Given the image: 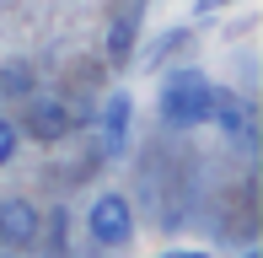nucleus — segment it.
<instances>
[{
    "mask_svg": "<svg viewBox=\"0 0 263 258\" xmlns=\"http://www.w3.org/2000/svg\"><path fill=\"white\" fill-rule=\"evenodd\" d=\"M220 6H231V0H199L194 11H204V16H210V11H220Z\"/></svg>",
    "mask_w": 263,
    "mask_h": 258,
    "instance_id": "10",
    "label": "nucleus"
},
{
    "mask_svg": "<svg viewBox=\"0 0 263 258\" xmlns=\"http://www.w3.org/2000/svg\"><path fill=\"white\" fill-rule=\"evenodd\" d=\"M210 119L220 124V135L231 140V145L253 151V140H258V124H253V108H247V102H236V97H220V91H215V108H210Z\"/></svg>",
    "mask_w": 263,
    "mask_h": 258,
    "instance_id": "5",
    "label": "nucleus"
},
{
    "mask_svg": "<svg viewBox=\"0 0 263 258\" xmlns=\"http://www.w3.org/2000/svg\"><path fill=\"white\" fill-rule=\"evenodd\" d=\"M27 86H32L27 65H0V91L6 97H27Z\"/></svg>",
    "mask_w": 263,
    "mask_h": 258,
    "instance_id": "7",
    "label": "nucleus"
},
{
    "mask_svg": "<svg viewBox=\"0 0 263 258\" xmlns=\"http://www.w3.org/2000/svg\"><path fill=\"white\" fill-rule=\"evenodd\" d=\"M38 226H43V215L32 199H0V242L6 248H27L38 237Z\"/></svg>",
    "mask_w": 263,
    "mask_h": 258,
    "instance_id": "4",
    "label": "nucleus"
},
{
    "mask_svg": "<svg viewBox=\"0 0 263 258\" xmlns=\"http://www.w3.org/2000/svg\"><path fill=\"white\" fill-rule=\"evenodd\" d=\"M70 124H76V113H70L59 97H32L27 102V119H22V129H27L32 140H43V145H49V140H65Z\"/></svg>",
    "mask_w": 263,
    "mask_h": 258,
    "instance_id": "3",
    "label": "nucleus"
},
{
    "mask_svg": "<svg viewBox=\"0 0 263 258\" xmlns=\"http://www.w3.org/2000/svg\"><path fill=\"white\" fill-rule=\"evenodd\" d=\"M210 108H215V86H210L204 70H177V76L166 81V91H161V119L166 124L194 129V124L210 119Z\"/></svg>",
    "mask_w": 263,
    "mask_h": 258,
    "instance_id": "1",
    "label": "nucleus"
},
{
    "mask_svg": "<svg viewBox=\"0 0 263 258\" xmlns=\"http://www.w3.org/2000/svg\"><path fill=\"white\" fill-rule=\"evenodd\" d=\"M16 140H22V135H16V124H6V119H0V167L16 156Z\"/></svg>",
    "mask_w": 263,
    "mask_h": 258,
    "instance_id": "9",
    "label": "nucleus"
},
{
    "mask_svg": "<svg viewBox=\"0 0 263 258\" xmlns=\"http://www.w3.org/2000/svg\"><path fill=\"white\" fill-rule=\"evenodd\" d=\"M107 145H124V135H129V97H124V91H113V102H107Z\"/></svg>",
    "mask_w": 263,
    "mask_h": 258,
    "instance_id": "6",
    "label": "nucleus"
},
{
    "mask_svg": "<svg viewBox=\"0 0 263 258\" xmlns=\"http://www.w3.org/2000/svg\"><path fill=\"white\" fill-rule=\"evenodd\" d=\"M161 258H204V253H194V248H177V253H161Z\"/></svg>",
    "mask_w": 263,
    "mask_h": 258,
    "instance_id": "11",
    "label": "nucleus"
},
{
    "mask_svg": "<svg viewBox=\"0 0 263 258\" xmlns=\"http://www.w3.org/2000/svg\"><path fill=\"white\" fill-rule=\"evenodd\" d=\"M86 231L102 248H124V242L135 237V210H129V199L124 194H97L91 210H86Z\"/></svg>",
    "mask_w": 263,
    "mask_h": 258,
    "instance_id": "2",
    "label": "nucleus"
},
{
    "mask_svg": "<svg viewBox=\"0 0 263 258\" xmlns=\"http://www.w3.org/2000/svg\"><path fill=\"white\" fill-rule=\"evenodd\" d=\"M129 43H135V27H129V22H113V32H107V54H113L118 65L129 60Z\"/></svg>",
    "mask_w": 263,
    "mask_h": 258,
    "instance_id": "8",
    "label": "nucleus"
}]
</instances>
